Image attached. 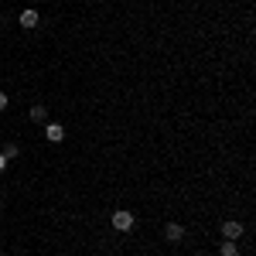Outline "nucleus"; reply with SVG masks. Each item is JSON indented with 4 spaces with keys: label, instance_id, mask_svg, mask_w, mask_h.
I'll return each instance as SVG.
<instances>
[{
    "label": "nucleus",
    "instance_id": "obj_4",
    "mask_svg": "<svg viewBox=\"0 0 256 256\" xmlns=\"http://www.w3.org/2000/svg\"><path fill=\"white\" fill-rule=\"evenodd\" d=\"M222 236H226V239H239V236H242V222H232V218L222 222Z\"/></svg>",
    "mask_w": 256,
    "mask_h": 256
},
{
    "label": "nucleus",
    "instance_id": "obj_6",
    "mask_svg": "<svg viewBox=\"0 0 256 256\" xmlns=\"http://www.w3.org/2000/svg\"><path fill=\"white\" fill-rule=\"evenodd\" d=\"M218 253H222V256H239V246H236V239H226Z\"/></svg>",
    "mask_w": 256,
    "mask_h": 256
},
{
    "label": "nucleus",
    "instance_id": "obj_9",
    "mask_svg": "<svg viewBox=\"0 0 256 256\" xmlns=\"http://www.w3.org/2000/svg\"><path fill=\"white\" fill-rule=\"evenodd\" d=\"M7 164H10V160L4 158V150H0V174H4V171H7Z\"/></svg>",
    "mask_w": 256,
    "mask_h": 256
},
{
    "label": "nucleus",
    "instance_id": "obj_10",
    "mask_svg": "<svg viewBox=\"0 0 256 256\" xmlns=\"http://www.w3.org/2000/svg\"><path fill=\"white\" fill-rule=\"evenodd\" d=\"M4 110H7V96L0 92V113H4Z\"/></svg>",
    "mask_w": 256,
    "mask_h": 256
},
{
    "label": "nucleus",
    "instance_id": "obj_11",
    "mask_svg": "<svg viewBox=\"0 0 256 256\" xmlns=\"http://www.w3.org/2000/svg\"><path fill=\"white\" fill-rule=\"evenodd\" d=\"M0 208H4V202H0Z\"/></svg>",
    "mask_w": 256,
    "mask_h": 256
},
{
    "label": "nucleus",
    "instance_id": "obj_8",
    "mask_svg": "<svg viewBox=\"0 0 256 256\" xmlns=\"http://www.w3.org/2000/svg\"><path fill=\"white\" fill-rule=\"evenodd\" d=\"M4 158H7V160L18 158V144H7V147H4Z\"/></svg>",
    "mask_w": 256,
    "mask_h": 256
},
{
    "label": "nucleus",
    "instance_id": "obj_12",
    "mask_svg": "<svg viewBox=\"0 0 256 256\" xmlns=\"http://www.w3.org/2000/svg\"><path fill=\"white\" fill-rule=\"evenodd\" d=\"M0 256H4V253H0Z\"/></svg>",
    "mask_w": 256,
    "mask_h": 256
},
{
    "label": "nucleus",
    "instance_id": "obj_1",
    "mask_svg": "<svg viewBox=\"0 0 256 256\" xmlns=\"http://www.w3.org/2000/svg\"><path fill=\"white\" fill-rule=\"evenodd\" d=\"M134 226H137L134 212H123V208H120V212H113V229H116V232H130Z\"/></svg>",
    "mask_w": 256,
    "mask_h": 256
},
{
    "label": "nucleus",
    "instance_id": "obj_7",
    "mask_svg": "<svg viewBox=\"0 0 256 256\" xmlns=\"http://www.w3.org/2000/svg\"><path fill=\"white\" fill-rule=\"evenodd\" d=\"M44 116H48V110H44L41 102H34V106H31V120H34V123H44Z\"/></svg>",
    "mask_w": 256,
    "mask_h": 256
},
{
    "label": "nucleus",
    "instance_id": "obj_2",
    "mask_svg": "<svg viewBox=\"0 0 256 256\" xmlns=\"http://www.w3.org/2000/svg\"><path fill=\"white\" fill-rule=\"evenodd\" d=\"M164 239H168V242H181V239H184V226H181V222H168V226H164Z\"/></svg>",
    "mask_w": 256,
    "mask_h": 256
},
{
    "label": "nucleus",
    "instance_id": "obj_3",
    "mask_svg": "<svg viewBox=\"0 0 256 256\" xmlns=\"http://www.w3.org/2000/svg\"><path fill=\"white\" fill-rule=\"evenodd\" d=\"M44 137L52 140V144H62L65 140V126L62 123H44Z\"/></svg>",
    "mask_w": 256,
    "mask_h": 256
},
{
    "label": "nucleus",
    "instance_id": "obj_5",
    "mask_svg": "<svg viewBox=\"0 0 256 256\" xmlns=\"http://www.w3.org/2000/svg\"><path fill=\"white\" fill-rule=\"evenodd\" d=\"M38 24H41L38 10H24V14H20V28H28V31H31V28H38Z\"/></svg>",
    "mask_w": 256,
    "mask_h": 256
}]
</instances>
